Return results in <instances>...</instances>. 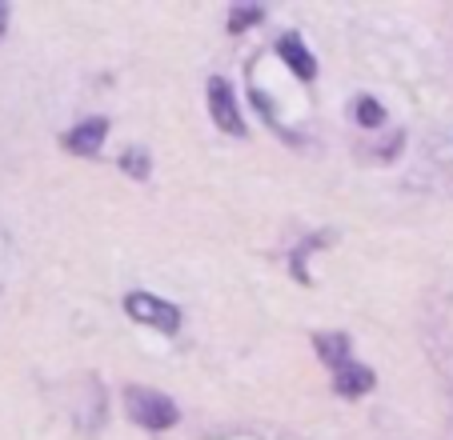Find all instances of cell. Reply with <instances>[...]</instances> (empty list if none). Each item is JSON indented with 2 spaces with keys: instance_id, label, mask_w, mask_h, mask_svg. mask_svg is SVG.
I'll list each match as a JSON object with an SVG mask.
<instances>
[{
  "instance_id": "1",
  "label": "cell",
  "mask_w": 453,
  "mask_h": 440,
  "mask_svg": "<svg viewBox=\"0 0 453 440\" xmlns=\"http://www.w3.org/2000/svg\"><path fill=\"white\" fill-rule=\"evenodd\" d=\"M125 408L141 429H173V424H177V405H173L165 392L145 389V384H128Z\"/></svg>"
},
{
  "instance_id": "2",
  "label": "cell",
  "mask_w": 453,
  "mask_h": 440,
  "mask_svg": "<svg viewBox=\"0 0 453 440\" xmlns=\"http://www.w3.org/2000/svg\"><path fill=\"white\" fill-rule=\"evenodd\" d=\"M125 313L133 316V321L149 324V329H161V332L180 329V308L153 297V292H133V297H125Z\"/></svg>"
},
{
  "instance_id": "3",
  "label": "cell",
  "mask_w": 453,
  "mask_h": 440,
  "mask_svg": "<svg viewBox=\"0 0 453 440\" xmlns=\"http://www.w3.org/2000/svg\"><path fill=\"white\" fill-rule=\"evenodd\" d=\"M209 112H213V125L225 128L233 136H245V120L237 112V101H233V88L225 85L221 77L209 80Z\"/></svg>"
},
{
  "instance_id": "4",
  "label": "cell",
  "mask_w": 453,
  "mask_h": 440,
  "mask_svg": "<svg viewBox=\"0 0 453 440\" xmlns=\"http://www.w3.org/2000/svg\"><path fill=\"white\" fill-rule=\"evenodd\" d=\"M104 133H109V125L93 117V120H85V125H77L69 136H65V148H69V153H77V156H93L96 148H101V144H104Z\"/></svg>"
},
{
  "instance_id": "5",
  "label": "cell",
  "mask_w": 453,
  "mask_h": 440,
  "mask_svg": "<svg viewBox=\"0 0 453 440\" xmlns=\"http://www.w3.org/2000/svg\"><path fill=\"white\" fill-rule=\"evenodd\" d=\"M277 52H281L285 64H289L301 80H313L317 77V60H313V52L305 49V41H301V36H281V41H277Z\"/></svg>"
},
{
  "instance_id": "6",
  "label": "cell",
  "mask_w": 453,
  "mask_h": 440,
  "mask_svg": "<svg viewBox=\"0 0 453 440\" xmlns=\"http://www.w3.org/2000/svg\"><path fill=\"white\" fill-rule=\"evenodd\" d=\"M334 384L342 397H365V392L373 389V373H369L365 364L349 360V364H342V368H334Z\"/></svg>"
},
{
  "instance_id": "7",
  "label": "cell",
  "mask_w": 453,
  "mask_h": 440,
  "mask_svg": "<svg viewBox=\"0 0 453 440\" xmlns=\"http://www.w3.org/2000/svg\"><path fill=\"white\" fill-rule=\"evenodd\" d=\"M317 353H321V360L329 364V368H342V364H349V337L345 332H326V337H317L313 340Z\"/></svg>"
},
{
  "instance_id": "8",
  "label": "cell",
  "mask_w": 453,
  "mask_h": 440,
  "mask_svg": "<svg viewBox=\"0 0 453 440\" xmlns=\"http://www.w3.org/2000/svg\"><path fill=\"white\" fill-rule=\"evenodd\" d=\"M353 112H357V120H361V125H365V128H377V125H381V120H385L381 104H377L373 96H361V101H357V109H353Z\"/></svg>"
},
{
  "instance_id": "9",
  "label": "cell",
  "mask_w": 453,
  "mask_h": 440,
  "mask_svg": "<svg viewBox=\"0 0 453 440\" xmlns=\"http://www.w3.org/2000/svg\"><path fill=\"white\" fill-rule=\"evenodd\" d=\"M120 169H125L128 177L145 180V177H149V156L141 153V148H137V153H125V156H120Z\"/></svg>"
},
{
  "instance_id": "10",
  "label": "cell",
  "mask_w": 453,
  "mask_h": 440,
  "mask_svg": "<svg viewBox=\"0 0 453 440\" xmlns=\"http://www.w3.org/2000/svg\"><path fill=\"white\" fill-rule=\"evenodd\" d=\"M261 17H265L261 9H237V12L229 17V33H241V28H249L253 20H261Z\"/></svg>"
},
{
  "instance_id": "11",
  "label": "cell",
  "mask_w": 453,
  "mask_h": 440,
  "mask_svg": "<svg viewBox=\"0 0 453 440\" xmlns=\"http://www.w3.org/2000/svg\"><path fill=\"white\" fill-rule=\"evenodd\" d=\"M4 28H9V9L0 4V36H4Z\"/></svg>"
}]
</instances>
